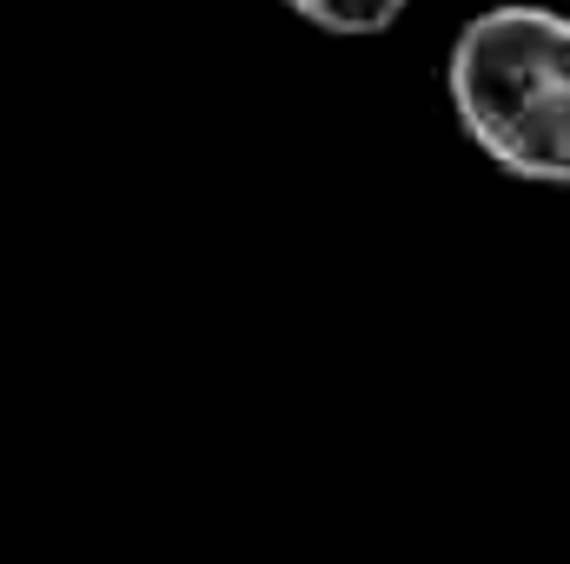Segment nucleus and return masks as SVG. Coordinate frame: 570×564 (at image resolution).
<instances>
[{"instance_id": "nucleus-2", "label": "nucleus", "mask_w": 570, "mask_h": 564, "mask_svg": "<svg viewBox=\"0 0 570 564\" xmlns=\"http://www.w3.org/2000/svg\"><path fill=\"white\" fill-rule=\"evenodd\" d=\"M298 20H312L318 33H338V40H372L385 27H399V13L412 0H285Z\"/></svg>"}, {"instance_id": "nucleus-1", "label": "nucleus", "mask_w": 570, "mask_h": 564, "mask_svg": "<svg viewBox=\"0 0 570 564\" xmlns=\"http://www.w3.org/2000/svg\"><path fill=\"white\" fill-rule=\"evenodd\" d=\"M471 146L531 186H570V13L504 0L464 20L444 67Z\"/></svg>"}]
</instances>
